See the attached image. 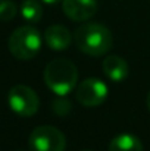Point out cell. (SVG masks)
<instances>
[{
    "label": "cell",
    "mask_w": 150,
    "mask_h": 151,
    "mask_svg": "<svg viewBox=\"0 0 150 151\" xmlns=\"http://www.w3.org/2000/svg\"><path fill=\"white\" fill-rule=\"evenodd\" d=\"M74 38L83 53L96 57L107 53L113 44V37L109 28L97 22H88L78 27Z\"/></svg>",
    "instance_id": "obj_1"
},
{
    "label": "cell",
    "mask_w": 150,
    "mask_h": 151,
    "mask_svg": "<svg viewBox=\"0 0 150 151\" xmlns=\"http://www.w3.org/2000/svg\"><path fill=\"white\" fill-rule=\"evenodd\" d=\"M44 82L54 94L63 97L77 88L78 69L69 59H54L44 69Z\"/></svg>",
    "instance_id": "obj_2"
},
{
    "label": "cell",
    "mask_w": 150,
    "mask_h": 151,
    "mask_svg": "<svg viewBox=\"0 0 150 151\" xmlns=\"http://www.w3.org/2000/svg\"><path fill=\"white\" fill-rule=\"evenodd\" d=\"M9 51L19 60H30L41 49V35L37 28L25 25L16 28L7 41Z\"/></svg>",
    "instance_id": "obj_3"
},
{
    "label": "cell",
    "mask_w": 150,
    "mask_h": 151,
    "mask_svg": "<svg viewBox=\"0 0 150 151\" xmlns=\"http://www.w3.org/2000/svg\"><path fill=\"white\" fill-rule=\"evenodd\" d=\"M7 103L13 113L22 117L34 116L40 107L37 93L27 85H15L9 90Z\"/></svg>",
    "instance_id": "obj_4"
},
{
    "label": "cell",
    "mask_w": 150,
    "mask_h": 151,
    "mask_svg": "<svg viewBox=\"0 0 150 151\" xmlns=\"http://www.w3.org/2000/svg\"><path fill=\"white\" fill-rule=\"evenodd\" d=\"M31 151H65L66 138L54 126H38L36 128L28 139Z\"/></svg>",
    "instance_id": "obj_5"
},
{
    "label": "cell",
    "mask_w": 150,
    "mask_h": 151,
    "mask_svg": "<svg viewBox=\"0 0 150 151\" xmlns=\"http://www.w3.org/2000/svg\"><path fill=\"white\" fill-rule=\"evenodd\" d=\"M75 97L86 107H96L104 103L107 97V87L99 78H87L77 85Z\"/></svg>",
    "instance_id": "obj_6"
},
{
    "label": "cell",
    "mask_w": 150,
    "mask_h": 151,
    "mask_svg": "<svg viewBox=\"0 0 150 151\" xmlns=\"http://www.w3.org/2000/svg\"><path fill=\"white\" fill-rule=\"evenodd\" d=\"M62 9L69 19L75 22H83L94 16V13L97 12V1L96 0H62Z\"/></svg>",
    "instance_id": "obj_7"
},
{
    "label": "cell",
    "mask_w": 150,
    "mask_h": 151,
    "mask_svg": "<svg viewBox=\"0 0 150 151\" xmlns=\"http://www.w3.org/2000/svg\"><path fill=\"white\" fill-rule=\"evenodd\" d=\"M71 32L66 27L63 25H51L44 32V40L46 44L51 50H65L71 44Z\"/></svg>",
    "instance_id": "obj_8"
},
{
    "label": "cell",
    "mask_w": 150,
    "mask_h": 151,
    "mask_svg": "<svg viewBox=\"0 0 150 151\" xmlns=\"http://www.w3.org/2000/svg\"><path fill=\"white\" fill-rule=\"evenodd\" d=\"M103 72L110 81L121 82L128 76L130 68H128V63L122 57L116 54H110L103 62Z\"/></svg>",
    "instance_id": "obj_9"
},
{
    "label": "cell",
    "mask_w": 150,
    "mask_h": 151,
    "mask_svg": "<svg viewBox=\"0 0 150 151\" xmlns=\"http://www.w3.org/2000/svg\"><path fill=\"white\" fill-rule=\"evenodd\" d=\"M107 151H143V144L133 134H119L109 142Z\"/></svg>",
    "instance_id": "obj_10"
},
{
    "label": "cell",
    "mask_w": 150,
    "mask_h": 151,
    "mask_svg": "<svg viewBox=\"0 0 150 151\" xmlns=\"http://www.w3.org/2000/svg\"><path fill=\"white\" fill-rule=\"evenodd\" d=\"M21 15L27 22H38L43 16V7L37 0H24L21 4Z\"/></svg>",
    "instance_id": "obj_11"
},
{
    "label": "cell",
    "mask_w": 150,
    "mask_h": 151,
    "mask_svg": "<svg viewBox=\"0 0 150 151\" xmlns=\"http://www.w3.org/2000/svg\"><path fill=\"white\" fill-rule=\"evenodd\" d=\"M16 4L10 0L0 1V21H12L16 16Z\"/></svg>",
    "instance_id": "obj_12"
},
{
    "label": "cell",
    "mask_w": 150,
    "mask_h": 151,
    "mask_svg": "<svg viewBox=\"0 0 150 151\" xmlns=\"http://www.w3.org/2000/svg\"><path fill=\"white\" fill-rule=\"evenodd\" d=\"M51 107H53V111L59 116H65L71 111V103L65 99H56L53 101Z\"/></svg>",
    "instance_id": "obj_13"
},
{
    "label": "cell",
    "mask_w": 150,
    "mask_h": 151,
    "mask_svg": "<svg viewBox=\"0 0 150 151\" xmlns=\"http://www.w3.org/2000/svg\"><path fill=\"white\" fill-rule=\"evenodd\" d=\"M46 4H56V3H59L60 0H43Z\"/></svg>",
    "instance_id": "obj_14"
},
{
    "label": "cell",
    "mask_w": 150,
    "mask_h": 151,
    "mask_svg": "<svg viewBox=\"0 0 150 151\" xmlns=\"http://www.w3.org/2000/svg\"><path fill=\"white\" fill-rule=\"evenodd\" d=\"M146 103H147V109H149V111H150V93L147 94V100H146Z\"/></svg>",
    "instance_id": "obj_15"
},
{
    "label": "cell",
    "mask_w": 150,
    "mask_h": 151,
    "mask_svg": "<svg viewBox=\"0 0 150 151\" xmlns=\"http://www.w3.org/2000/svg\"><path fill=\"white\" fill-rule=\"evenodd\" d=\"M83 151H91V150H83Z\"/></svg>",
    "instance_id": "obj_16"
}]
</instances>
